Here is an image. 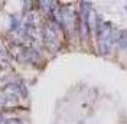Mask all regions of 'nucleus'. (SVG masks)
<instances>
[{
	"label": "nucleus",
	"mask_w": 127,
	"mask_h": 124,
	"mask_svg": "<svg viewBox=\"0 0 127 124\" xmlns=\"http://www.w3.org/2000/svg\"><path fill=\"white\" fill-rule=\"evenodd\" d=\"M42 38L43 42L51 51H56L59 46V38H58V31H56V25L54 22H48L43 25L42 29Z\"/></svg>",
	"instance_id": "f03ea898"
},
{
	"label": "nucleus",
	"mask_w": 127,
	"mask_h": 124,
	"mask_svg": "<svg viewBox=\"0 0 127 124\" xmlns=\"http://www.w3.org/2000/svg\"><path fill=\"white\" fill-rule=\"evenodd\" d=\"M126 10H127V6H126Z\"/></svg>",
	"instance_id": "0eeeda50"
},
{
	"label": "nucleus",
	"mask_w": 127,
	"mask_h": 124,
	"mask_svg": "<svg viewBox=\"0 0 127 124\" xmlns=\"http://www.w3.org/2000/svg\"><path fill=\"white\" fill-rule=\"evenodd\" d=\"M117 43H119V46L121 48V49H127V31L120 32Z\"/></svg>",
	"instance_id": "7ed1b4c3"
},
{
	"label": "nucleus",
	"mask_w": 127,
	"mask_h": 124,
	"mask_svg": "<svg viewBox=\"0 0 127 124\" xmlns=\"http://www.w3.org/2000/svg\"><path fill=\"white\" fill-rule=\"evenodd\" d=\"M97 39H98V46L100 52L103 55H108L113 45V29L110 23H103L100 19H97Z\"/></svg>",
	"instance_id": "f257e3e1"
},
{
	"label": "nucleus",
	"mask_w": 127,
	"mask_h": 124,
	"mask_svg": "<svg viewBox=\"0 0 127 124\" xmlns=\"http://www.w3.org/2000/svg\"><path fill=\"white\" fill-rule=\"evenodd\" d=\"M4 124H23L20 118H7L4 120Z\"/></svg>",
	"instance_id": "20e7f679"
},
{
	"label": "nucleus",
	"mask_w": 127,
	"mask_h": 124,
	"mask_svg": "<svg viewBox=\"0 0 127 124\" xmlns=\"http://www.w3.org/2000/svg\"><path fill=\"white\" fill-rule=\"evenodd\" d=\"M4 56H6V54H4V51H3V48L0 46V59H1V58H4Z\"/></svg>",
	"instance_id": "423d86ee"
},
{
	"label": "nucleus",
	"mask_w": 127,
	"mask_h": 124,
	"mask_svg": "<svg viewBox=\"0 0 127 124\" xmlns=\"http://www.w3.org/2000/svg\"><path fill=\"white\" fill-rule=\"evenodd\" d=\"M19 28V22L16 17H12V26H10V31H16Z\"/></svg>",
	"instance_id": "39448f33"
}]
</instances>
